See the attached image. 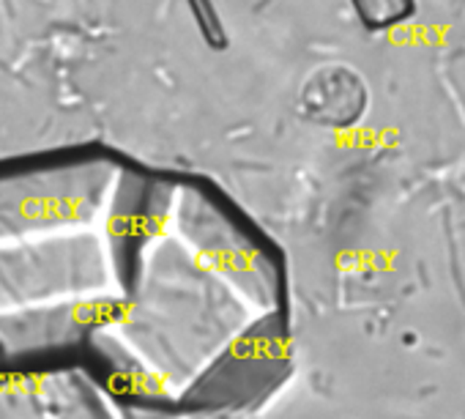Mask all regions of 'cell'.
Segmentation results:
<instances>
[{"label":"cell","instance_id":"6da1fadb","mask_svg":"<svg viewBox=\"0 0 465 419\" xmlns=\"http://www.w3.org/2000/svg\"><path fill=\"white\" fill-rule=\"evenodd\" d=\"M367 85L348 66H323L318 69L304 91L302 110L310 121L329 129H348L367 113Z\"/></svg>","mask_w":465,"mask_h":419},{"label":"cell","instance_id":"7a4b0ae2","mask_svg":"<svg viewBox=\"0 0 465 419\" xmlns=\"http://www.w3.org/2000/svg\"><path fill=\"white\" fill-rule=\"evenodd\" d=\"M351 6L367 31H389L416 15V0H351Z\"/></svg>","mask_w":465,"mask_h":419}]
</instances>
